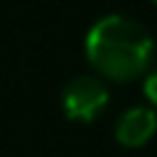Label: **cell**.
Here are the masks:
<instances>
[{
    "label": "cell",
    "mask_w": 157,
    "mask_h": 157,
    "mask_svg": "<svg viewBox=\"0 0 157 157\" xmlns=\"http://www.w3.org/2000/svg\"><path fill=\"white\" fill-rule=\"evenodd\" d=\"M155 42L136 18L110 13L92 24L86 34L89 63L113 81H131L141 76L149 68Z\"/></svg>",
    "instance_id": "6da1fadb"
},
{
    "label": "cell",
    "mask_w": 157,
    "mask_h": 157,
    "mask_svg": "<svg viewBox=\"0 0 157 157\" xmlns=\"http://www.w3.org/2000/svg\"><path fill=\"white\" fill-rule=\"evenodd\" d=\"M60 102H63V113L71 121L89 123L107 107L110 92H107L105 81L97 76H76L63 86Z\"/></svg>",
    "instance_id": "7a4b0ae2"
},
{
    "label": "cell",
    "mask_w": 157,
    "mask_h": 157,
    "mask_svg": "<svg viewBox=\"0 0 157 157\" xmlns=\"http://www.w3.org/2000/svg\"><path fill=\"white\" fill-rule=\"evenodd\" d=\"M155 131H157V113L152 107L136 105V107H128L118 118L115 139H118V144L136 149V147H144L155 136Z\"/></svg>",
    "instance_id": "3957f363"
},
{
    "label": "cell",
    "mask_w": 157,
    "mask_h": 157,
    "mask_svg": "<svg viewBox=\"0 0 157 157\" xmlns=\"http://www.w3.org/2000/svg\"><path fill=\"white\" fill-rule=\"evenodd\" d=\"M144 94H147V100L157 107V68L147 76V81H144Z\"/></svg>",
    "instance_id": "277c9868"
},
{
    "label": "cell",
    "mask_w": 157,
    "mask_h": 157,
    "mask_svg": "<svg viewBox=\"0 0 157 157\" xmlns=\"http://www.w3.org/2000/svg\"><path fill=\"white\" fill-rule=\"evenodd\" d=\"M152 3H157V0H152Z\"/></svg>",
    "instance_id": "5b68a950"
}]
</instances>
